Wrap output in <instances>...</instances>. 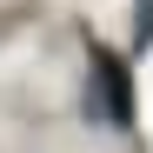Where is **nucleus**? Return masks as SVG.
I'll list each match as a JSON object with an SVG mask.
<instances>
[{"label":"nucleus","instance_id":"nucleus-1","mask_svg":"<svg viewBox=\"0 0 153 153\" xmlns=\"http://www.w3.org/2000/svg\"><path fill=\"white\" fill-rule=\"evenodd\" d=\"M93 87H100V107H107L113 126H133V80H126V60L93 47Z\"/></svg>","mask_w":153,"mask_h":153},{"label":"nucleus","instance_id":"nucleus-2","mask_svg":"<svg viewBox=\"0 0 153 153\" xmlns=\"http://www.w3.org/2000/svg\"><path fill=\"white\" fill-rule=\"evenodd\" d=\"M133 33H140V47L153 40V0H140V27H133Z\"/></svg>","mask_w":153,"mask_h":153}]
</instances>
